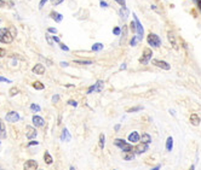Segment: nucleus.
<instances>
[{"instance_id":"1","label":"nucleus","mask_w":201,"mask_h":170,"mask_svg":"<svg viewBox=\"0 0 201 170\" xmlns=\"http://www.w3.org/2000/svg\"><path fill=\"white\" fill-rule=\"evenodd\" d=\"M147 42H148V45L154 47V48H158L161 46V39H160V36L159 35H156L154 33H149L147 36Z\"/></svg>"},{"instance_id":"2","label":"nucleus","mask_w":201,"mask_h":170,"mask_svg":"<svg viewBox=\"0 0 201 170\" xmlns=\"http://www.w3.org/2000/svg\"><path fill=\"white\" fill-rule=\"evenodd\" d=\"M0 41L3 43H11L13 41V35L7 28H0Z\"/></svg>"},{"instance_id":"3","label":"nucleus","mask_w":201,"mask_h":170,"mask_svg":"<svg viewBox=\"0 0 201 170\" xmlns=\"http://www.w3.org/2000/svg\"><path fill=\"white\" fill-rule=\"evenodd\" d=\"M132 16H133V19H135V23H136V35H137L138 40L142 41L143 40V36H144V28H143L142 23L139 22V19H138L136 13H133Z\"/></svg>"},{"instance_id":"4","label":"nucleus","mask_w":201,"mask_h":170,"mask_svg":"<svg viewBox=\"0 0 201 170\" xmlns=\"http://www.w3.org/2000/svg\"><path fill=\"white\" fill-rule=\"evenodd\" d=\"M152 57H153V51H152L150 48H148V47H147V48L143 50V53H142V56H140V58L138 59V61H139L140 64L147 65L148 63L150 62Z\"/></svg>"},{"instance_id":"5","label":"nucleus","mask_w":201,"mask_h":170,"mask_svg":"<svg viewBox=\"0 0 201 170\" xmlns=\"http://www.w3.org/2000/svg\"><path fill=\"white\" fill-rule=\"evenodd\" d=\"M167 39H168V42L171 43V46L173 47L175 51H178L179 50V43H178V40H177V36L173 32H168L167 33Z\"/></svg>"},{"instance_id":"6","label":"nucleus","mask_w":201,"mask_h":170,"mask_svg":"<svg viewBox=\"0 0 201 170\" xmlns=\"http://www.w3.org/2000/svg\"><path fill=\"white\" fill-rule=\"evenodd\" d=\"M5 120L7 122H10V123H16L21 120V116L18 112L16 111H10V112H7L6 116H5Z\"/></svg>"},{"instance_id":"7","label":"nucleus","mask_w":201,"mask_h":170,"mask_svg":"<svg viewBox=\"0 0 201 170\" xmlns=\"http://www.w3.org/2000/svg\"><path fill=\"white\" fill-rule=\"evenodd\" d=\"M153 64L155 66H159V68L162 70H170L171 69V65L165 61H161V59H153Z\"/></svg>"},{"instance_id":"8","label":"nucleus","mask_w":201,"mask_h":170,"mask_svg":"<svg viewBox=\"0 0 201 170\" xmlns=\"http://www.w3.org/2000/svg\"><path fill=\"white\" fill-rule=\"evenodd\" d=\"M32 122H33V125L36 128H41L44 127V124H45V121H44V118L39 115H34L32 117Z\"/></svg>"},{"instance_id":"9","label":"nucleus","mask_w":201,"mask_h":170,"mask_svg":"<svg viewBox=\"0 0 201 170\" xmlns=\"http://www.w3.org/2000/svg\"><path fill=\"white\" fill-rule=\"evenodd\" d=\"M148 149H149V146H148V144L140 142L139 145H137V146L133 147V152H135V154H142V153L147 152Z\"/></svg>"},{"instance_id":"10","label":"nucleus","mask_w":201,"mask_h":170,"mask_svg":"<svg viewBox=\"0 0 201 170\" xmlns=\"http://www.w3.org/2000/svg\"><path fill=\"white\" fill-rule=\"evenodd\" d=\"M23 168L26 170H36L39 168V164H38V162L34 160V159H28V160H26Z\"/></svg>"},{"instance_id":"11","label":"nucleus","mask_w":201,"mask_h":170,"mask_svg":"<svg viewBox=\"0 0 201 170\" xmlns=\"http://www.w3.org/2000/svg\"><path fill=\"white\" fill-rule=\"evenodd\" d=\"M26 136L29 140H33L36 138V129L33 128L32 125H26Z\"/></svg>"},{"instance_id":"12","label":"nucleus","mask_w":201,"mask_h":170,"mask_svg":"<svg viewBox=\"0 0 201 170\" xmlns=\"http://www.w3.org/2000/svg\"><path fill=\"white\" fill-rule=\"evenodd\" d=\"M32 71L35 74V75H44V74H45V71H46V68H45V65L38 63V64H35L33 66Z\"/></svg>"},{"instance_id":"13","label":"nucleus","mask_w":201,"mask_h":170,"mask_svg":"<svg viewBox=\"0 0 201 170\" xmlns=\"http://www.w3.org/2000/svg\"><path fill=\"white\" fill-rule=\"evenodd\" d=\"M189 121L194 127H198V125H200V123H201V118L198 114H191L189 117Z\"/></svg>"},{"instance_id":"14","label":"nucleus","mask_w":201,"mask_h":170,"mask_svg":"<svg viewBox=\"0 0 201 170\" xmlns=\"http://www.w3.org/2000/svg\"><path fill=\"white\" fill-rule=\"evenodd\" d=\"M129 14H130V10L127 9L126 6H122V7H120V10H119V16H120L124 21H126L127 19V17H129Z\"/></svg>"},{"instance_id":"15","label":"nucleus","mask_w":201,"mask_h":170,"mask_svg":"<svg viewBox=\"0 0 201 170\" xmlns=\"http://www.w3.org/2000/svg\"><path fill=\"white\" fill-rule=\"evenodd\" d=\"M139 134H138V131H132L130 133V135H129V142H132V144H136L139 141Z\"/></svg>"},{"instance_id":"16","label":"nucleus","mask_w":201,"mask_h":170,"mask_svg":"<svg viewBox=\"0 0 201 170\" xmlns=\"http://www.w3.org/2000/svg\"><path fill=\"white\" fill-rule=\"evenodd\" d=\"M70 140H72L70 133L68 131V129H67V128H63V130H62V136H61V141H70Z\"/></svg>"},{"instance_id":"17","label":"nucleus","mask_w":201,"mask_h":170,"mask_svg":"<svg viewBox=\"0 0 201 170\" xmlns=\"http://www.w3.org/2000/svg\"><path fill=\"white\" fill-rule=\"evenodd\" d=\"M50 17L54 19L55 22H57V23H59V22H62V19H63V16L61 13H58V12H56V11H52L51 13H50Z\"/></svg>"},{"instance_id":"18","label":"nucleus","mask_w":201,"mask_h":170,"mask_svg":"<svg viewBox=\"0 0 201 170\" xmlns=\"http://www.w3.org/2000/svg\"><path fill=\"white\" fill-rule=\"evenodd\" d=\"M44 160H45V163H46L47 165H50V164L54 163V158H52V156L50 154L49 151H45V153H44Z\"/></svg>"},{"instance_id":"19","label":"nucleus","mask_w":201,"mask_h":170,"mask_svg":"<svg viewBox=\"0 0 201 170\" xmlns=\"http://www.w3.org/2000/svg\"><path fill=\"white\" fill-rule=\"evenodd\" d=\"M139 141H140V142H143V144H148V145H149V144L152 142V136H150L149 134H147V133H145V134H143L142 136L139 138Z\"/></svg>"},{"instance_id":"20","label":"nucleus","mask_w":201,"mask_h":170,"mask_svg":"<svg viewBox=\"0 0 201 170\" xmlns=\"http://www.w3.org/2000/svg\"><path fill=\"white\" fill-rule=\"evenodd\" d=\"M6 138V129H5V124L4 121L0 118V139H5Z\"/></svg>"},{"instance_id":"21","label":"nucleus","mask_w":201,"mask_h":170,"mask_svg":"<svg viewBox=\"0 0 201 170\" xmlns=\"http://www.w3.org/2000/svg\"><path fill=\"white\" fill-rule=\"evenodd\" d=\"M172 149H173V138L172 136H168L166 139V150L168 152H171V151H172Z\"/></svg>"},{"instance_id":"22","label":"nucleus","mask_w":201,"mask_h":170,"mask_svg":"<svg viewBox=\"0 0 201 170\" xmlns=\"http://www.w3.org/2000/svg\"><path fill=\"white\" fill-rule=\"evenodd\" d=\"M33 88L36 91H42L44 88H45V85H44L42 82H40V81H34L33 82Z\"/></svg>"},{"instance_id":"23","label":"nucleus","mask_w":201,"mask_h":170,"mask_svg":"<svg viewBox=\"0 0 201 170\" xmlns=\"http://www.w3.org/2000/svg\"><path fill=\"white\" fill-rule=\"evenodd\" d=\"M126 142H127V141H126V140H124V139H115V140H114V145H115L116 147H119L120 150L125 146Z\"/></svg>"},{"instance_id":"24","label":"nucleus","mask_w":201,"mask_h":170,"mask_svg":"<svg viewBox=\"0 0 201 170\" xmlns=\"http://www.w3.org/2000/svg\"><path fill=\"white\" fill-rule=\"evenodd\" d=\"M121 41H120V45H122V43L125 42V40H126V35H127V27L126 25H124L122 28H121Z\"/></svg>"},{"instance_id":"25","label":"nucleus","mask_w":201,"mask_h":170,"mask_svg":"<svg viewBox=\"0 0 201 170\" xmlns=\"http://www.w3.org/2000/svg\"><path fill=\"white\" fill-rule=\"evenodd\" d=\"M135 152H125L124 153V160H132V159H135Z\"/></svg>"},{"instance_id":"26","label":"nucleus","mask_w":201,"mask_h":170,"mask_svg":"<svg viewBox=\"0 0 201 170\" xmlns=\"http://www.w3.org/2000/svg\"><path fill=\"white\" fill-rule=\"evenodd\" d=\"M133 147H135V146H132L131 142H126L125 146L121 149V151H122L124 153H125V152H133Z\"/></svg>"},{"instance_id":"27","label":"nucleus","mask_w":201,"mask_h":170,"mask_svg":"<svg viewBox=\"0 0 201 170\" xmlns=\"http://www.w3.org/2000/svg\"><path fill=\"white\" fill-rule=\"evenodd\" d=\"M103 43H101V42H96V43H93L92 45V47H91V50L93 51V52H98V51H101V50H103Z\"/></svg>"},{"instance_id":"28","label":"nucleus","mask_w":201,"mask_h":170,"mask_svg":"<svg viewBox=\"0 0 201 170\" xmlns=\"http://www.w3.org/2000/svg\"><path fill=\"white\" fill-rule=\"evenodd\" d=\"M104 145H106V135L102 133V134L99 135V141H98V146H99L101 150L104 149Z\"/></svg>"},{"instance_id":"29","label":"nucleus","mask_w":201,"mask_h":170,"mask_svg":"<svg viewBox=\"0 0 201 170\" xmlns=\"http://www.w3.org/2000/svg\"><path fill=\"white\" fill-rule=\"evenodd\" d=\"M95 86H96V92H101V91H103L104 82H103V81H101V80H98L97 82L95 83Z\"/></svg>"},{"instance_id":"30","label":"nucleus","mask_w":201,"mask_h":170,"mask_svg":"<svg viewBox=\"0 0 201 170\" xmlns=\"http://www.w3.org/2000/svg\"><path fill=\"white\" fill-rule=\"evenodd\" d=\"M144 107L143 106H133V107H130V109H127L126 110V112H137V111H140V110H143Z\"/></svg>"},{"instance_id":"31","label":"nucleus","mask_w":201,"mask_h":170,"mask_svg":"<svg viewBox=\"0 0 201 170\" xmlns=\"http://www.w3.org/2000/svg\"><path fill=\"white\" fill-rule=\"evenodd\" d=\"M138 41H139V40H138V38H137V35L132 36V38L130 39V46H136Z\"/></svg>"},{"instance_id":"32","label":"nucleus","mask_w":201,"mask_h":170,"mask_svg":"<svg viewBox=\"0 0 201 170\" xmlns=\"http://www.w3.org/2000/svg\"><path fill=\"white\" fill-rule=\"evenodd\" d=\"M31 110H32V111H35V112H39V111H41V107L38 104H32L31 105Z\"/></svg>"},{"instance_id":"33","label":"nucleus","mask_w":201,"mask_h":170,"mask_svg":"<svg viewBox=\"0 0 201 170\" xmlns=\"http://www.w3.org/2000/svg\"><path fill=\"white\" fill-rule=\"evenodd\" d=\"M18 93H19V89H18V88H16V87H15V88H11V89H10V97H15V95L18 94Z\"/></svg>"},{"instance_id":"34","label":"nucleus","mask_w":201,"mask_h":170,"mask_svg":"<svg viewBox=\"0 0 201 170\" xmlns=\"http://www.w3.org/2000/svg\"><path fill=\"white\" fill-rule=\"evenodd\" d=\"M75 63H78V64H85V65H90V64H92L91 61H79V59H77Z\"/></svg>"},{"instance_id":"35","label":"nucleus","mask_w":201,"mask_h":170,"mask_svg":"<svg viewBox=\"0 0 201 170\" xmlns=\"http://www.w3.org/2000/svg\"><path fill=\"white\" fill-rule=\"evenodd\" d=\"M113 34H114V35H120V34H121V28H120V27H115V28L113 29Z\"/></svg>"},{"instance_id":"36","label":"nucleus","mask_w":201,"mask_h":170,"mask_svg":"<svg viewBox=\"0 0 201 170\" xmlns=\"http://www.w3.org/2000/svg\"><path fill=\"white\" fill-rule=\"evenodd\" d=\"M59 47H61V50L65 51V52H68V51H69V47L67 45H64V43H62V42H59Z\"/></svg>"},{"instance_id":"37","label":"nucleus","mask_w":201,"mask_h":170,"mask_svg":"<svg viewBox=\"0 0 201 170\" xmlns=\"http://www.w3.org/2000/svg\"><path fill=\"white\" fill-rule=\"evenodd\" d=\"M59 98H61V97H59V94H55L54 97H52V99H51V100H52V103H54V104H56V103L59 100Z\"/></svg>"},{"instance_id":"38","label":"nucleus","mask_w":201,"mask_h":170,"mask_svg":"<svg viewBox=\"0 0 201 170\" xmlns=\"http://www.w3.org/2000/svg\"><path fill=\"white\" fill-rule=\"evenodd\" d=\"M130 27H131V32H132V33H136V23H135V21L131 22Z\"/></svg>"},{"instance_id":"39","label":"nucleus","mask_w":201,"mask_h":170,"mask_svg":"<svg viewBox=\"0 0 201 170\" xmlns=\"http://www.w3.org/2000/svg\"><path fill=\"white\" fill-rule=\"evenodd\" d=\"M0 82H6V83H11L12 81L11 80H7L6 77H4V76H0Z\"/></svg>"},{"instance_id":"40","label":"nucleus","mask_w":201,"mask_h":170,"mask_svg":"<svg viewBox=\"0 0 201 170\" xmlns=\"http://www.w3.org/2000/svg\"><path fill=\"white\" fill-rule=\"evenodd\" d=\"M47 32H49L50 34H56V33H57V29L54 28V27H50V28H47Z\"/></svg>"},{"instance_id":"41","label":"nucleus","mask_w":201,"mask_h":170,"mask_svg":"<svg viewBox=\"0 0 201 170\" xmlns=\"http://www.w3.org/2000/svg\"><path fill=\"white\" fill-rule=\"evenodd\" d=\"M96 91V86L95 85H92L91 87H88V89H87V94H90V93H92V92H95Z\"/></svg>"},{"instance_id":"42","label":"nucleus","mask_w":201,"mask_h":170,"mask_svg":"<svg viewBox=\"0 0 201 170\" xmlns=\"http://www.w3.org/2000/svg\"><path fill=\"white\" fill-rule=\"evenodd\" d=\"M49 1V0H40V3H39V9H42L44 6H45V4Z\"/></svg>"},{"instance_id":"43","label":"nucleus","mask_w":201,"mask_h":170,"mask_svg":"<svg viewBox=\"0 0 201 170\" xmlns=\"http://www.w3.org/2000/svg\"><path fill=\"white\" fill-rule=\"evenodd\" d=\"M68 105H72V106H74V107H77V106H78V103H77L75 100H68Z\"/></svg>"},{"instance_id":"44","label":"nucleus","mask_w":201,"mask_h":170,"mask_svg":"<svg viewBox=\"0 0 201 170\" xmlns=\"http://www.w3.org/2000/svg\"><path fill=\"white\" fill-rule=\"evenodd\" d=\"M114 1H116L121 7H122V6H126V1H125V0H114Z\"/></svg>"},{"instance_id":"45","label":"nucleus","mask_w":201,"mask_h":170,"mask_svg":"<svg viewBox=\"0 0 201 170\" xmlns=\"http://www.w3.org/2000/svg\"><path fill=\"white\" fill-rule=\"evenodd\" d=\"M46 40H47V43H49V45H51V46H54V41H51L52 39L50 38V36H49V35H46Z\"/></svg>"},{"instance_id":"46","label":"nucleus","mask_w":201,"mask_h":170,"mask_svg":"<svg viewBox=\"0 0 201 170\" xmlns=\"http://www.w3.org/2000/svg\"><path fill=\"white\" fill-rule=\"evenodd\" d=\"M35 145H39V142L38 141H35V140H33V141H31L28 144V147H31V146H35Z\"/></svg>"},{"instance_id":"47","label":"nucleus","mask_w":201,"mask_h":170,"mask_svg":"<svg viewBox=\"0 0 201 170\" xmlns=\"http://www.w3.org/2000/svg\"><path fill=\"white\" fill-rule=\"evenodd\" d=\"M52 40H54L55 42H57V43H59V42H61V40H59V38H58V36H56V35H54V36H52Z\"/></svg>"},{"instance_id":"48","label":"nucleus","mask_w":201,"mask_h":170,"mask_svg":"<svg viewBox=\"0 0 201 170\" xmlns=\"http://www.w3.org/2000/svg\"><path fill=\"white\" fill-rule=\"evenodd\" d=\"M6 54V51L4 50V48H1V47H0V57H4Z\"/></svg>"},{"instance_id":"49","label":"nucleus","mask_w":201,"mask_h":170,"mask_svg":"<svg viewBox=\"0 0 201 170\" xmlns=\"http://www.w3.org/2000/svg\"><path fill=\"white\" fill-rule=\"evenodd\" d=\"M62 1H63V0H54V1H52V3H54V5H55V6H57V5L61 4Z\"/></svg>"},{"instance_id":"50","label":"nucleus","mask_w":201,"mask_h":170,"mask_svg":"<svg viewBox=\"0 0 201 170\" xmlns=\"http://www.w3.org/2000/svg\"><path fill=\"white\" fill-rule=\"evenodd\" d=\"M99 5H101V7H108V4H107L106 1H103V0L99 3Z\"/></svg>"},{"instance_id":"51","label":"nucleus","mask_w":201,"mask_h":170,"mask_svg":"<svg viewBox=\"0 0 201 170\" xmlns=\"http://www.w3.org/2000/svg\"><path fill=\"white\" fill-rule=\"evenodd\" d=\"M126 66H127V65H126V63H122L120 65V70H126Z\"/></svg>"},{"instance_id":"52","label":"nucleus","mask_w":201,"mask_h":170,"mask_svg":"<svg viewBox=\"0 0 201 170\" xmlns=\"http://www.w3.org/2000/svg\"><path fill=\"white\" fill-rule=\"evenodd\" d=\"M120 127H121L120 124H115V127H114V130H115V131H119V129H120Z\"/></svg>"},{"instance_id":"53","label":"nucleus","mask_w":201,"mask_h":170,"mask_svg":"<svg viewBox=\"0 0 201 170\" xmlns=\"http://www.w3.org/2000/svg\"><path fill=\"white\" fill-rule=\"evenodd\" d=\"M196 1V4H198V7L200 9V11H201V0H195Z\"/></svg>"},{"instance_id":"54","label":"nucleus","mask_w":201,"mask_h":170,"mask_svg":"<svg viewBox=\"0 0 201 170\" xmlns=\"http://www.w3.org/2000/svg\"><path fill=\"white\" fill-rule=\"evenodd\" d=\"M69 64L68 63H65V62H61V66H63V68H67Z\"/></svg>"},{"instance_id":"55","label":"nucleus","mask_w":201,"mask_h":170,"mask_svg":"<svg viewBox=\"0 0 201 170\" xmlns=\"http://www.w3.org/2000/svg\"><path fill=\"white\" fill-rule=\"evenodd\" d=\"M5 5V1H4V0H0V7H3Z\"/></svg>"},{"instance_id":"56","label":"nucleus","mask_w":201,"mask_h":170,"mask_svg":"<svg viewBox=\"0 0 201 170\" xmlns=\"http://www.w3.org/2000/svg\"><path fill=\"white\" fill-rule=\"evenodd\" d=\"M159 169H161V165L159 164V167H155V168H153V170H159Z\"/></svg>"},{"instance_id":"57","label":"nucleus","mask_w":201,"mask_h":170,"mask_svg":"<svg viewBox=\"0 0 201 170\" xmlns=\"http://www.w3.org/2000/svg\"><path fill=\"white\" fill-rule=\"evenodd\" d=\"M170 114L175 116V115H176V112H175V110H170Z\"/></svg>"},{"instance_id":"58","label":"nucleus","mask_w":201,"mask_h":170,"mask_svg":"<svg viewBox=\"0 0 201 170\" xmlns=\"http://www.w3.org/2000/svg\"><path fill=\"white\" fill-rule=\"evenodd\" d=\"M0 23H1V19H0Z\"/></svg>"},{"instance_id":"59","label":"nucleus","mask_w":201,"mask_h":170,"mask_svg":"<svg viewBox=\"0 0 201 170\" xmlns=\"http://www.w3.org/2000/svg\"><path fill=\"white\" fill-rule=\"evenodd\" d=\"M52 1H54V0H52Z\"/></svg>"},{"instance_id":"60","label":"nucleus","mask_w":201,"mask_h":170,"mask_svg":"<svg viewBox=\"0 0 201 170\" xmlns=\"http://www.w3.org/2000/svg\"><path fill=\"white\" fill-rule=\"evenodd\" d=\"M0 144H1V142H0Z\"/></svg>"}]
</instances>
